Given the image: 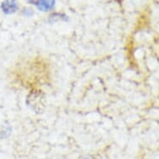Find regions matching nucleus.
Segmentation results:
<instances>
[{
	"mask_svg": "<svg viewBox=\"0 0 159 159\" xmlns=\"http://www.w3.org/2000/svg\"><path fill=\"white\" fill-rule=\"evenodd\" d=\"M2 10L6 14H11L18 10V5L15 1H3L2 3Z\"/></svg>",
	"mask_w": 159,
	"mask_h": 159,
	"instance_id": "nucleus-2",
	"label": "nucleus"
},
{
	"mask_svg": "<svg viewBox=\"0 0 159 159\" xmlns=\"http://www.w3.org/2000/svg\"><path fill=\"white\" fill-rule=\"evenodd\" d=\"M27 104L37 113H41L46 106L45 95L42 91L35 90L31 92L27 97Z\"/></svg>",
	"mask_w": 159,
	"mask_h": 159,
	"instance_id": "nucleus-1",
	"label": "nucleus"
},
{
	"mask_svg": "<svg viewBox=\"0 0 159 159\" xmlns=\"http://www.w3.org/2000/svg\"><path fill=\"white\" fill-rule=\"evenodd\" d=\"M63 18L65 19H68V17L64 14H60V13H55L52 14V16H50L49 19L52 20V21H57V20H63Z\"/></svg>",
	"mask_w": 159,
	"mask_h": 159,
	"instance_id": "nucleus-4",
	"label": "nucleus"
},
{
	"mask_svg": "<svg viewBox=\"0 0 159 159\" xmlns=\"http://www.w3.org/2000/svg\"><path fill=\"white\" fill-rule=\"evenodd\" d=\"M34 3L36 4L39 10L48 11L54 7L55 1H38L34 2Z\"/></svg>",
	"mask_w": 159,
	"mask_h": 159,
	"instance_id": "nucleus-3",
	"label": "nucleus"
},
{
	"mask_svg": "<svg viewBox=\"0 0 159 159\" xmlns=\"http://www.w3.org/2000/svg\"><path fill=\"white\" fill-rule=\"evenodd\" d=\"M78 159H96L94 157L91 156V155H84L81 156Z\"/></svg>",
	"mask_w": 159,
	"mask_h": 159,
	"instance_id": "nucleus-5",
	"label": "nucleus"
}]
</instances>
